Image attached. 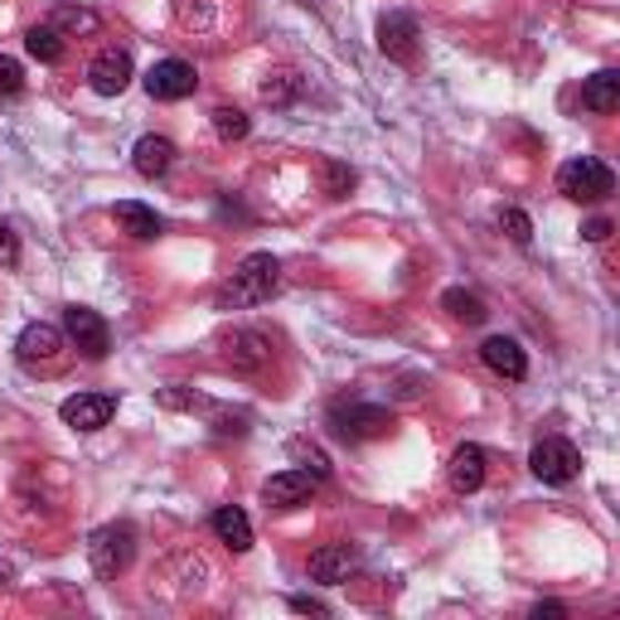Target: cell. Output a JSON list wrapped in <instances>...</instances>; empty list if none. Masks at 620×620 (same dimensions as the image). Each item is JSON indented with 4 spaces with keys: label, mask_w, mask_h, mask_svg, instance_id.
Listing matches in <instances>:
<instances>
[{
    "label": "cell",
    "mask_w": 620,
    "mask_h": 620,
    "mask_svg": "<svg viewBox=\"0 0 620 620\" xmlns=\"http://www.w3.org/2000/svg\"><path fill=\"white\" fill-rule=\"evenodd\" d=\"M276 286H282V262L272 253H247L223 282V301L228 306H262V301L276 296Z\"/></svg>",
    "instance_id": "obj_1"
},
{
    "label": "cell",
    "mask_w": 620,
    "mask_h": 620,
    "mask_svg": "<svg viewBox=\"0 0 620 620\" xmlns=\"http://www.w3.org/2000/svg\"><path fill=\"white\" fill-rule=\"evenodd\" d=\"M611 190H616V175L597 155H577V161H567L558 170V194L572 204H601Z\"/></svg>",
    "instance_id": "obj_2"
},
{
    "label": "cell",
    "mask_w": 620,
    "mask_h": 620,
    "mask_svg": "<svg viewBox=\"0 0 620 620\" xmlns=\"http://www.w3.org/2000/svg\"><path fill=\"white\" fill-rule=\"evenodd\" d=\"M329 427H335L339 441H378L393 431V413L378 403H335L329 407Z\"/></svg>",
    "instance_id": "obj_3"
},
{
    "label": "cell",
    "mask_w": 620,
    "mask_h": 620,
    "mask_svg": "<svg viewBox=\"0 0 620 620\" xmlns=\"http://www.w3.org/2000/svg\"><path fill=\"white\" fill-rule=\"evenodd\" d=\"M131 552H136V529H131V524H108V529H98L92 543H88L92 572H98L102 582H112V577L126 572Z\"/></svg>",
    "instance_id": "obj_4"
},
{
    "label": "cell",
    "mask_w": 620,
    "mask_h": 620,
    "mask_svg": "<svg viewBox=\"0 0 620 620\" xmlns=\"http://www.w3.org/2000/svg\"><path fill=\"white\" fill-rule=\"evenodd\" d=\"M529 470H533L543 485H572L577 470H582V456H577L572 441L543 437V441L533 446V456H529Z\"/></svg>",
    "instance_id": "obj_5"
},
{
    "label": "cell",
    "mask_w": 620,
    "mask_h": 620,
    "mask_svg": "<svg viewBox=\"0 0 620 620\" xmlns=\"http://www.w3.org/2000/svg\"><path fill=\"white\" fill-rule=\"evenodd\" d=\"M63 329H69V339H73L78 349H83V359H108V349H112V329H108V321H102L98 311L69 306V311H63Z\"/></svg>",
    "instance_id": "obj_6"
},
{
    "label": "cell",
    "mask_w": 620,
    "mask_h": 620,
    "mask_svg": "<svg viewBox=\"0 0 620 620\" xmlns=\"http://www.w3.org/2000/svg\"><path fill=\"white\" fill-rule=\"evenodd\" d=\"M194 88H200V73H194V63H184V59H161L146 73V92L155 102H180V98H190Z\"/></svg>",
    "instance_id": "obj_7"
},
{
    "label": "cell",
    "mask_w": 620,
    "mask_h": 620,
    "mask_svg": "<svg viewBox=\"0 0 620 620\" xmlns=\"http://www.w3.org/2000/svg\"><path fill=\"white\" fill-rule=\"evenodd\" d=\"M88 88L98 98H122L131 88V54L126 49H102L98 59L88 63Z\"/></svg>",
    "instance_id": "obj_8"
},
{
    "label": "cell",
    "mask_w": 620,
    "mask_h": 620,
    "mask_svg": "<svg viewBox=\"0 0 620 620\" xmlns=\"http://www.w3.org/2000/svg\"><path fill=\"white\" fill-rule=\"evenodd\" d=\"M417 20L407 16V10H388L384 20H378V49L393 59V63H417Z\"/></svg>",
    "instance_id": "obj_9"
},
{
    "label": "cell",
    "mask_w": 620,
    "mask_h": 620,
    "mask_svg": "<svg viewBox=\"0 0 620 620\" xmlns=\"http://www.w3.org/2000/svg\"><path fill=\"white\" fill-rule=\"evenodd\" d=\"M112 413H116L112 393H73V398L59 407V417L69 421L73 431H102L112 421Z\"/></svg>",
    "instance_id": "obj_10"
},
{
    "label": "cell",
    "mask_w": 620,
    "mask_h": 620,
    "mask_svg": "<svg viewBox=\"0 0 620 620\" xmlns=\"http://www.w3.org/2000/svg\"><path fill=\"white\" fill-rule=\"evenodd\" d=\"M59 354H63V329L44 325V321H34V325H24V329H20V339H16V359H20L24 368L54 364Z\"/></svg>",
    "instance_id": "obj_11"
},
{
    "label": "cell",
    "mask_w": 620,
    "mask_h": 620,
    "mask_svg": "<svg viewBox=\"0 0 620 620\" xmlns=\"http://www.w3.org/2000/svg\"><path fill=\"white\" fill-rule=\"evenodd\" d=\"M272 359V339L257 335V329H233L228 339H223V364L237 368V374H253Z\"/></svg>",
    "instance_id": "obj_12"
},
{
    "label": "cell",
    "mask_w": 620,
    "mask_h": 620,
    "mask_svg": "<svg viewBox=\"0 0 620 620\" xmlns=\"http://www.w3.org/2000/svg\"><path fill=\"white\" fill-rule=\"evenodd\" d=\"M480 359H485V368H490V374L509 378V384H519V378L529 374V354H524L519 339H509V335H490V339H485Z\"/></svg>",
    "instance_id": "obj_13"
},
{
    "label": "cell",
    "mask_w": 620,
    "mask_h": 620,
    "mask_svg": "<svg viewBox=\"0 0 620 620\" xmlns=\"http://www.w3.org/2000/svg\"><path fill=\"white\" fill-rule=\"evenodd\" d=\"M315 475L311 470H282V475H272L267 485H262V499H267L272 509H296V505H306V499L315 495Z\"/></svg>",
    "instance_id": "obj_14"
},
{
    "label": "cell",
    "mask_w": 620,
    "mask_h": 620,
    "mask_svg": "<svg viewBox=\"0 0 620 620\" xmlns=\"http://www.w3.org/2000/svg\"><path fill=\"white\" fill-rule=\"evenodd\" d=\"M446 475H451V490L456 495H475L485 485V446H456V456H451V466H446Z\"/></svg>",
    "instance_id": "obj_15"
},
{
    "label": "cell",
    "mask_w": 620,
    "mask_h": 620,
    "mask_svg": "<svg viewBox=\"0 0 620 620\" xmlns=\"http://www.w3.org/2000/svg\"><path fill=\"white\" fill-rule=\"evenodd\" d=\"M209 529H214V538L223 548H233V552H247L253 548V524H247V514L237 509V505H223L214 509V519H209Z\"/></svg>",
    "instance_id": "obj_16"
},
{
    "label": "cell",
    "mask_w": 620,
    "mask_h": 620,
    "mask_svg": "<svg viewBox=\"0 0 620 620\" xmlns=\"http://www.w3.org/2000/svg\"><path fill=\"white\" fill-rule=\"evenodd\" d=\"M131 165H136V175L161 180L165 170L175 165V146H170L165 136H141L136 146H131Z\"/></svg>",
    "instance_id": "obj_17"
},
{
    "label": "cell",
    "mask_w": 620,
    "mask_h": 620,
    "mask_svg": "<svg viewBox=\"0 0 620 620\" xmlns=\"http://www.w3.org/2000/svg\"><path fill=\"white\" fill-rule=\"evenodd\" d=\"M582 108L597 112V116H611L620 108V73L616 69H601V73L587 78L582 83Z\"/></svg>",
    "instance_id": "obj_18"
},
{
    "label": "cell",
    "mask_w": 620,
    "mask_h": 620,
    "mask_svg": "<svg viewBox=\"0 0 620 620\" xmlns=\"http://www.w3.org/2000/svg\"><path fill=\"white\" fill-rule=\"evenodd\" d=\"M354 572V552L349 548H321L311 558V582H325V587H335V582H345V577Z\"/></svg>",
    "instance_id": "obj_19"
},
{
    "label": "cell",
    "mask_w": 620,
    "mask_h": 620,
    "mask_svg": "<svg viewBox=\"0 0 620 620\" xmlns=\"http://www.w3.org/2000/svg\"><path fill=\"white\" fill-rule=\"evenodd\" d=\"M49 30H59V34H98L102 20H98V10H88V6H54Z\"/></svg>",
    "instance_id": "obj_20"
},
{
    "label": "cell",
    "mask_w": 620,
    "mask_h": 620,
    "mask_svg": "<svg viewBox=\"0 0 620 620\" xmlns=\"http://www.w3.org/2000/svg\"><path fill=\"white\" fill-rule=\"evenodd\" d=\"M441 311L451 315V321H466V325H480L485 315H490V311H485V301L475 292H466V286H451V292L441 296Z\"/></svg>",
    "instance_id": "obj_21"
},
{
    "label": "cell",
    "mask_w": 620,
    "mask_h": 620,
    "mask_svg": "<svg viewBox=\"0 0 620 620\" xmlns=\"http://www.w3.org/2000/svg\"><path fill=\"white\" fill-rule=\"evenodd\" d=\"M116 223H122L131 237H155V233H161V218H155L146 204H136V200H122V204H116Z\"/></svg>",
    "instance_id": "obj_22"
},
{
    "label": "cell",
    "mask_w": 620,
    "mask_h": 620,
    "mask_svg": "<svg viewBox=\"0 0 620 620\" xmlns=\"http://www.w3.org/2000/svg\"><path fill=\"white\" fill-rule=\"evenodd\" d=\"M24 49H30V59H39V63H59L63 59V34L49 30V24H34V30L24 34Z\"/></svg>",
    "instance_id": "obj_23"
},
{
    "label": "cell",
    "mask_w": 620,
    "mask_h": 620,
    "mask_svg": "<svg viewBox=\"0 0 620 620\" xmlns=\"http://www.w3.org/2000/svg\"><path fill=\"white\" fill-rule=\"evenodd\" d=\"M301 92V78L292 69H282V73H267V83H262V102H272V108H286Z\"/></svg>",
    "instance_id": "obj_24"
},
{
    "label": "cell",
    "mask_w": 620,
    "mask_h": 620,
    "mask_svg": "<svg viewBox=\"0 0 620 620\" xmlns=\"http://www.w3.org/2000/svg\"><path fill=\"white\" fill-rule=\"evenodd\" d=\"M214 131H218V141H243L247 131H253V122L237 108H214Z\"/></svg>",
    "instance_id": "obj_25"
},
{
    "label": "cell",
    "mask_w": 620,
    "mask_h": 620,
    "mask_svg": "<svg viewBox=\"0 0 620 620\" xmlns=\"http://www.w3.org/2000/svg\"><path fill=\"white\" fill-rule=\"evenodd\" d=\"M499 228H505L519 247L533 243V223H529V214H524V209H505V214H499Z\"/></svg>",
    "instance_id": "obj_26"
},
{
    "label": "cell",
    "mask_w": 620,
    "mask_h": 620,
    "mask_svg": "<svg viewBox=\"0 0 620 620\" xmlns=\"http://www.w3.org/2000/svg\"><path fill=\"white\" fill-rule=\"evenodd\" d=\"M20 92H24V69L0 54V98H20Z\"/></svg>",
    "instance_id": "obj_27"
},
{
    "label": "cell",
    "mask_w": 620,
    "mask_h": 620,
    "mask_svg": "<svg viewBox=\"0 0 620 620\" xmlns=\"http://www.w3.org/2000/svg\"><path fill=\"white\" fill-rule=\"evenodd\" d=\"M325 184H329V200H339V194H349L354 170H345L339 161H325Z\"/></svg>",
    "instance_id": "obj_28"
},
{
    "label": "cell",
    "mask_w": 620,
    "mask_h": 620,
    "mask_svg": "<svg viewBox=\"0 0 620 620\" xmlns=\"http://www.w3.org/2000/svg\"><path fill=\"white\" fill-rule=\"evenodd\" d=\"M16 262H20V237L6 218H0V267H16Z\"/></svg>",
    "instance_id": "obj_29"
},
{
    "label": "cell",
    "mask_w": 620,
    "mask_h": 620,
    "mask_svg": "<svg viewBox=\"0 0 620 620\" xmlns=\"http://www.w3.org/2000/svg\"><path fill=\"white\" fill-rule=\"evenodd\" d=\"M582 237H587V243H606V237H611V218H587Z\"/></svg>",
    "instance_id": "obj_30"
},
{
    "label": "cell",
    "mask_w": 620,
    "mask_h": 620,
    "mask_svg": "<svg viewBox=\"0 0 620 620\" xmlns=\"http://www.w3.org/2000/svg\"><path fill=\"white\" fill-rule=\"evenodd\" d=\"M562 616H567L562 601H538V606H533V620H562Z\"/></svg>",
    "instance_id": "obj_31"
},
{
    "label": "cell",
    "mask_w": 620,
    "mask_h": 620,
    "mask_svg": "<svg viewBox=\"0 0 620 620\" xmlns=\"http://www.w3.org/2000/svg\"><path fill=\"white\" fill-rule=\"evenodd\" d=\"M292 611H301V616H325V601H315V597H292Z\"/></svg>",
    "instance_id": "obj_32"
},
{
    "label": "cell",
    "mask_w": 620,
    "mask_h": 620,
    "mask_svg": "<svg viewBox=\"0 0 620 620\" xmlns=\"http://www.w3.org/2000/svg\"><path fill=\"white\" fill-rule=\"evenodd\" d=\"M0 582H6V567H0Z\"/></svg>",
    "instance_id": "obj_33"
}]
</instances>
